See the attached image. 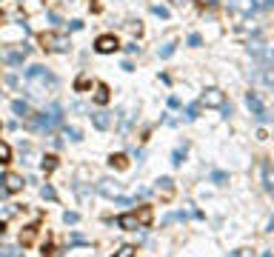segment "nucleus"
<instances>
[{
    "label": "nucleus",
    "mask_w": 274,
    "mask_h": 257,
    "mask_svg": "<svg viewBox=\"0 0 274 257\" xmlns=\"http://www.w3.org/2000/svg\"><path fill=\"white\" fill-rule=\"evenodd\" d=\"M228 257H251V252H249V249H234Z\"/></svg>",
    "instance_id": "2f4dec72"
},
{
    "label": "nucleus",
    "mask_w": 274,
    "mask_h": 257,
    "mask_svg": "<svg viewBox=\"0 0 274 257\" xmlns=\"http://www.w3.org/2000/svg\"><path fill=\"white\" fill-rule=\"evenodd\" d=\"M40 166H43V172H46V175H52V172L57 169V157H55V154H46V157H43V163H40Z\"/></svg>",
    "instance_id": "412c9836"
},
{
    "label": "nucleus",
    "mask_w": 274,
    "mask_h": 257,
    "mask_svg": "<svg viewBox=\"0 0 274 257\" xmlns=\"http://www.w3.org/2000/svg\"><path fill=\"white\" fill-rule=\"evenodd\" d=\"M34 234H37V226H26V232L20 234V246H29L34 240Z\"/></svg>",
    "instance_id": "4be33fe9"
},
{
    "label": "nucleus",
    "mask_w": 274,
    "mask_h": 257,
    "mask_svg": "<svg viewBox=\"0 0 274 257\" xmlns=\"http://www.w3.org/2000/svg\"><path fill=\"white\" fill-rule=\"evenodd\" d=\"M109 166L117 169V172H123V169H129V157H126V154H112V157H109Z\"/></svg>",
    "instance_id": "dca6fc26"
},
{
    "label": "nucleus",
    "mask_w": 274,
    "mask_h": 257,
    "mask_svg": "<svg viewBox=\"0 0 274 257\" xmlns=\"http://www.w3.org/2000/svg\"><path fill=\"white\" fill-rule=\"evenodd\" d=\"M60 123H63V106H60V103H52L46 112H40V115L32 120V126L34 128H43V131H55Z\"/></svg>",
    "instance_id": "f03ea898"
},
{
    "label": "nucleus",
    "mask_w": 274,
    "mask_h": 257,
    "mask_svg": "<svg viewBox=\"0 0 274 257\" xmlns=\"http://www.w3.org/2000/svg\"><path fill=\"white\" fill-rule=\"evenodd\" d=\"M211 180H214L217 186H223V183L228 180V175H226V172H211Z\"/></svg>",
    "instance_id": "c756f323"
},
{
    "label": "nucleus",
    "mask_w": 274,
    "mask_h": 257,
    "mask_svg": "<svg viewBox=\"0 0 274 257\" xmlns=\"http://www.w3.org/2000/svg\"><path fill=\"white\" fill-rule=\"evenodd\" d=\"M246 106H249V112L257 117L260 123H269V120H272V112L263 106V100H260V94H257V92H249V94H246Z\"/></svg>",
    "instance_id": "20e7f679"
},
{
    "label": "nucleus",
    "mask_w": 274,
    "mask_h": 257,
    "mask_svg": "<svg viewBox=\"0 0 274 257\" xmlns=\"http://www.w3.org/2000/svg\"><path fill=\"white\" fill-rule=\"evenodd\" d=\"M23 186H26V183H23L20 175H14V172L0 175V197H3V194H17Z\"/></svg>",
    "instance_id": "39448f33"
},
{
    "label": "nucleus",
    "mask_w": 274,
    "mask_h": 257,
    "mask_svg": "<svg viewBox=\"0 0 274 257\" xmlns=\"http://www.w3.org/2000/svg\"><path fill=\"white\" fill-rule=\"evenodd\" d=\"M189 46H203V37H200V35H189Z\"/></svg>",
    "instance_id": "473e14b6"
},
{
    "label": "nucleus",
    "mask_w": 274,
    "mask_h": 257,
    "mask_svg": "<svg viewBox=\"0 0 274 257\" xmlns=\"http://www.w3.org/2000/svg\"><path fill=\"white\" fill-rule=\"evenodd\" d=\"M11 112L17 117H29V103H26V100H14V103H11Z\"/></svg>",
    "instance_id": "6ab92c4d"
},
{
    "label": "nucleus",
    "mask_w": 274,
    "mask_h": 257,
    "mask_svg": "<svg viewBox=\"0 0 274 257\" xmlns=\"http://www.w3.org/2000/svg\"><path fill=\"white\" fill-rule=\"evenodd\" d=\"M66 137H68V140H74V143H77V140H83L80 128H68V126H66Z\"/></svg>",
    "instance_id": "c85d7f7f"
},
{
    "label": "nucleus",
    "mask_w": 274,
    "mask_h": 257,
    "mask_svg": "<svg viewBox=\"0 0 274 257\" xmlns=\"http://www.w3.org/2000/svg\"><path fill=\"white\" fill-rule=\"evenodd\" d=\"M26 55H29V46H20V49H14V52H3V63H9V66H20Z\"/></svg>",
    "instance_id": "1a4fd4ad"
},
{
    "label": "nucleus",
    "mask_w": 274,
    "mask_h": 257,
    "mask_svg": "<svg viewBox=\"0 0 274 257\" xmlns=\"http://www.w3.org/2000/svg\"><path fill=\"white\" fill-rule=\"evenodd\" d=\"M263 80L266 86H274V52H269V66L263 69Z\"/></svg>",
    "instance_id": "2eb2a0df"
},
{
    "label": "nucleus",
    "mask_w": 274,
    "mask_h": 257,
    "mask_svg": "<svg viewBox=\"0 0 274 257\" xmlns=\"http://www.w3.org/2000/svg\"><path fill=\"white\" fill-rule=\"evenodd\" d=\"M135 252H137L135 246H120V249H117V255H114V257H135Z\"/></svg>",
    "instance_id": "393cba45"
},
{
    "label": "nucleus",
    "mask_w": 274,
    "mask_h": 257,
    "mask_svg": "<svg viewBox=\"0 0 274 257\" xmlns=\"http://www.w3.org/2000/svg\"><path fill=\"white\" fill-rule=\"evenodd\" d=\"M91 123H94V128L106 131V128L112 126V117H109V112H94V115H91Z\"/></svg>",
    "instance_id": "9b49d317"
},
{
    "label": "nucleus",
    "mask_w": 274,
    "mask_h": 257,
    "mask_svg": "<svg viewBox=\"0 0 274 257\" xmlns=\"http://www.w3.org/2000/svg\"><path fill=\"white\" fill-rule=\"evenodd\" d=\"M0 20H3V12H0Z\"/></svg>",
    "instance_id": "e433bc0d"
},
{
    "label": "nucleus",
    "mask_w": 274,
    "mask_h": 257,
    "mask_svg": "<svg viewBox=\"0 0 274 257\" xmlns=\"http://www.w3.org/2000/svg\"><path fill=\"white\" fill-rule=\"evenodd\" d=\"M263 257H272V252H266V255H263Z\"/></svg>",
    "instance_id": "c9c22d12"
},
{
    "label": "nucleus",
    "mask_w": 274,
    "mask_h": 257,
    "mask_svg": "<svg viewBox=\"0 0 274 257\" xmlns=\"http://www.w3.org/2000/svg\"><path fill=\"white\" fill-rule=\"evenodd\" d=\"M208 3H214V0H208Z\"/></svg>",
    "instance_id": "4c0bfd02"
},
{
    "label": "nucleus",
    "mask_w": 274,
    "mask_h": 257,
    "mask_svg": "<svg viewBox=\"0 0 274 257\" xmlns=\"http://www.w3.org/2000/svg\"><path fill=\"white\" fill-rule=\"evenodd\" d=\"M249 55H254V58H269L266 43H263V40H249Z\"/></svg>",
    "instance_id": "4468645a"
},
{
    "label": "nucleus",
    "mask_w": 274,
    "mask_h": 257,
    "mask_svg": "<svg viewBox=\"0 0 274 257\" xmlns=\"http://www.w3.org/2000/svg\"><path fill=\"white\" fill-rule=\"evenodd\" d=\"M137 220H140V226H148V223L154 220V209H151V206H143V209L137 211Z\"/></svg>",
    "instance_id": "f3484780"
},
{
    "label": "nucleus",
    "mask_w": 274,
    "mask_h": 257,
    "mask_svg": "<svg viewBox=\"0 0 274 257\" xmlns=\"http://www.w3.org/2000/svg\"><path fill=\"white\" fill-rule=\"evenodd\" d=\"M183 160H186V146L174 152V157H171V163H174V166H183Z\"/></svg>",
    "instance_id": "bb28decb"
},
{
    "label": "nucleus",
    "mask_w": 274,
    "mask_h": 257,
    "mask_svg": "<svg viewBox=\"0 0 274 257\" xmlns=\"http://www.w3.org/2000/svg\"><path fill=\"white\" fill-rule=\"evenodd\" d=\"M117 226L120 229H126V232H135V229H140V220H137V211H126V214H120L117 217Z\"/></svg>",
    "instance_id": "6e6552de"
},
{
    "label": "nucleus",
    "mask_w": 274,
    "mask_h": 257,
    "mask_svg": "<svg viewBox=\"0 0 274 257\" xmlns=\"http://www.w3.org/2000/svg\"><path fill=\"white\" fill-rule=\"evenodd\" d=\"M0 128H3V123H0Z\"/></svg>",
    "instance_id": "58836bf2"
},
{
    "label": "nucleus",
    "mask_w": 274,
    "mask_h": 257,
    "mask_svg": "<svg viewBox=\"0 0 274 257\" xmlns=\"http://www.w3.org/2000/svg\"><path fill=\"white\" fill-rule=\"evenodd\" d=\"M194 117H197V103L186 109V120H194Z\"/></svg>",
    "instance_id": "f704fd0d"
},
{
    "label": "nucleus",
    "mask_w": 274,
    "mask_h": 257,
    "mask_svg": "<svg viewBox=\"0 0 274 257\" xmlns=\"http://www.w3.org/2000/svg\"><path fill=\"white\" fill-rule=\"evenodd\" d=\"M151 12L157 14V17H169V9H166V6H154Z\"/></svg>",
    "instance_id": "72a5a7b5"
},
{
    "label": "nucleus",
    "mask_w": 274,
    "mask_h": 257,
    "mask_svg": "<svg viewBox=\"0 0 274 257\" xmlns=\"http://www.w3.org/2000/svg\"><path fill=\"white\" fill-rule=\"evenodd\" d=\"M77 220H80L77 211H66V214H63V223H66V226H74Z\"/></svg>",
    "instance_id": "a878e982"
},
{
    "label": "nucleus",
    "mask_w": 274,
    "mask_h": 257,
    "mask_svg": "<svg viewBox=\"0 0 274 257\" xmlns=\"http://www.w3.org/2000/svg\"><path fill=\"white\" fill-rule=\"evenodd\" d=\"M26 86H29L32 97H40V94H46V89H55L57 77L52 71H46L43 66H29L26 69Z\"/></svg>",
    "instance_id": "f257e3e1"
},
{
    "label": "nucleus",
    "mask_w": 274,
    "mask_h": 257,
    "mask_svg": "<svg viewBox=\"0 0 274 257\" xmlns=\"http://www.w3.org/2000/svg\"><path fill=\"white\" fill-rule=\"evenodd\" d=\"M231 9H237V12H243V14H251V12H254L251 0H231Z\"/></svg>",
    "instance_id": "a211bd4d"
},
{
    "label": "nucleus",
    "mask_w": 274,
    "mask_h": 257,
    "mask_svg": "<svg viewBox=\"0 0 274 257\" xmlns=\"http://www.w3.org/2000/svg\"><path fill=\"white\" fill-rule=\"evenodd\" d=\"M112 100V92H109V86L106 83H97V92H94V103L97 106H106Z\"/></svg>",
    "instance_id": "f8f14e48"
},
{
    "label": "nucleus",
    "mask_w": 274,
    "mask_h": 257,
    "mask_svg": "<svg viewBox=\"0 0 274 257\" xmlns=\"http://www.w3.org/2000/svg\"><path fill=\"white\" fill-rule=\"evenodd\" d=\"M40 194H43V200H52V203H55V200H57V192H55V189H52V186H49V183H46V186L40 189Z\"/></svg>",
    "instance_id": "b1692460"
},
{
    "label": "nucleus",
    "mask_w": 274,
    "mask_h": 257,
    "mask_svg": "<svg viewBox=\"0 0 274 257\" xmlns=\"http://www.w3.org/2000/svg\"><path fill=\"white\" fill-rule=\"evenodd\" d=\"M117 49H120V40L114 35H100L94 40V52H97V55H114Z\"/></svg>",
    "instance_id": "423d86ee"
},
{
    "label": "nucleus",
    "mask_w": 274,
    "mask_h": 257,
    "mask_svg": "<svg viewBox=\"0 0 274 257\" xmlns=\"http://www.w3.org/2000/svg\"><path fill=\"white\" fill-rule=\"evenodd\" d=\"M174 49H177V43H166V46L160 49V58H171V55H174Z\"/></svg>",
    "instance_id": "cd10ccee"
},
{
    "label": "nucleus",
    "mask_w": 274,
    "mask_h": 257,
    "mask_svg": "<svg viewBox=\"0 0 274 257\" xmlns=\"http://www.w3.org/2000/svg\"><path fill=\"white\" fill-rule=\"evenodd\" d=\"M251 6H254V12H269L274 6V0H251Z\"/></svg>",
    "instance_id": "5701e85b"
},
{
    "label": "nucleus",
    "mask_w": 274,
    "mask_h": 257,
    "mask_svg": "<svg viewBox=\"0 0 274 257\" xmlns=\"http://www.w3.org/2000/svg\"><path fill=\"white\" fill-rule=\"evenodd\" d=\"M86 86H89V74H80V77H77V83H74V89H77V92H83Z\"/></svg>",
    "instance_id": "7c9ffc66"
},
{
    "label": "nucleus",
    "mask_w": 274,
    "mask_h": 257,
    "mask_svg": "<svg viewBox=\"0 0 274 257\" xmlns=\"http://www.w3.org/2000/svg\"><path fill=\"white\" fill-rule=\"evenodd\" d=\"M97 192H100L103 197H117V194H120V186H117L114 180H109V177H106V180H100V183H97Z\"/></svg>",
    "instance_id": "9d476101"
},
{
    "label": "nucleus",
    "mask_w": 274,
    "mask_h": 257,
    "mask_svg": "<svg viewBox=\"0 0 274 257\" xmlns=\"http://www.w3.org/2000/svg\"><path fill=\"white\" fill-rule=\"evenodd\" d=\"M154 192H163V197H171V194H174V180H171V177H160Z\"/></svg>",
    "instance_id": "ddd939ff"
},
{
    "label": "nucleus",
    "mask_w": 274,
    "mask_h": 257,
    "mask_svg": "<svg viewBox=\"0 0 274 257\" xmlns=\"http://www.w3.org/2000/svg\"><path fill=\"white\" fill-rule=\"evenodd\" d=\"M37 40L46 52H68V37L63 32H43Z\"/></svg>",
    "instance_id": "7ed1b4c3"
},
{
    "label": "nucleus",
    "mask_w": 274,
    "mask_h": 257,
    "mask_svg": "<svg viewBox=\"0 0 274 257\" xmlns=\"http://www.w3.org/2000/svg\"><path fill=\"white\" fill-rule=\"evenodd\" d=\"M6 163H11V146L0 140V166H6Z\"/></svg>",
    "instance_id": "aec40b11"
},
{
    "label": "nucleus",
    "mask_w": 274,
    "mask_h": 257,
    "mask_svg": "<svg viewBox=\"0 0 274 257\" xmlns=\"http://www.w3.org/2000/svg\"><path fill=\"white\" fill-rule=\"evenodd\" d=\"M200 106H206V109H220V106H226V94L220 92V89H206L203 97H200Z\"/></svg>",
    "instance_id": "0eeeda50"
}]
</instances>
